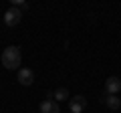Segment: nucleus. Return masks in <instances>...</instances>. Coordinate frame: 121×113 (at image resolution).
<instances>
[{"label": "nucleus", "mask_w": 121, "mask_h": 113, "mask_svg": "<svg viewBox=\"0 0 121 113\" xmlns=\"http://www.w3.org/2000/svg\"><path fill=\"white\" fill-rule=\"evenodd\" d=\"M105 103H107L109 109H113V111H117V109H121V99L117 95H107V99H105Z\"/></svg>", "instance_id": "obj_7"}, {"label": "nucleus", "mask_w": 121, "mask_h": 113, "mask_svg": "<svg viewBox=\"0 0 121 113\" xmlns=\"http://www.w3.org/2000/svg\"><path fill=\"white\" fill-rule=\"evenodd\" d=\"M2 65L4 69L14 71V69H20V61H22V55H20V48L18 47H6L2 51Z\"/></svg>", "instance_id": "obj_1"}, {"label": "nucleus", "mask_w": 121, "mask_h": 113, "mask_svg": "<svg viewBox=\"0 0 121 113\" xmlns=\"http://www.w3.org/2000/svg\"><path fill=\"white\" fill-rule=\"evenodd\" d=\"M40 113H60V107L55 99H44L40 103Z\"/></svg>", "instance_id": "obj_6"}, {"label": "nucleus", "mask_w": 121, "mask_h": 113, "mask_svg": "<svg viewBox=\"0 0 121 113\" xmlns=\"http://www.w3.org/2000/svg\"><path fill=\"white\" fill-rule=\"evenodd\" d=\"M20 20H22V10L14 8V6H10V8L4 12V24L6 26H16Z\"/></svg>", "instance_id": "obj_2"}, {"label": "nucleus", "mask_w": 121, "mask_h": 113, "mask_svg": "<svg viewBox=\"0 0 121 113\" xmlns=\"http://www.w3.org/2000/svg\"><path fill=\"white\" fill-rule=\"evenodd\" d=\"M12 6L18 10H26L28 8V2H22V0H12Z\"/></svg>", "instance_id": "obj_9"}, {"label": "nucleus", "mask_w": 121, "mask_h": 113, "mask_svg": "<svg viewBox=\"0 0 121 113\" xmlns=\"http://www.w3.org/2000/svg\"><path fill=\"white\" fill-rule=\"evenodd\" d=\"M105 91H107V95H117L121 91V79L119 77H109L105 81Z\"/></svg>", "instance_id": "obj_5"}, {"label": "nucleus", "mask_w": 121, "mask_h": 113, "mask_svg": "<svg viewBox=\"0 0 121 113\" xmlns=\"http://www.w3.org/2000/svg\"><path fill=\"white\" fill-rule=\"evenodd\" d=\"M85 107H87V99L83 95H77V97H73V99L69 101L71 113H83V111H85Z\"/></svg>", "instance_id": "obj_4"}, {"label": "nucleus", "mask_w": 121, "mask_h": 113, "mask_svg": "<svg viewBox=\"0 0 121 113\" xmlns=\"http://www.w3.org/2000/svg\"><path fill=\"white\" fill-rule=\"evenodd\" d=\"M52 99H55V101H65V99H69V89H56V91L52 93Z\"/></svg>", "instance_id": "obj_8"}, {"label": "nucleus", "mask_w": 121, "mask_h": 113, "mask_svg": "<svg viewBox=\"0 0 121 113\" xmlns=\"http://www.w3.org/2000/svg\"><path fill=\"white\" fill-rule=\"evenodd\" d=\"M18 83L20 85H24V87H28V85H32L35 83V73L28 69V67H24V69H18Z\"/></svg>", "instance_id": "obj_3"}]
</instances>
